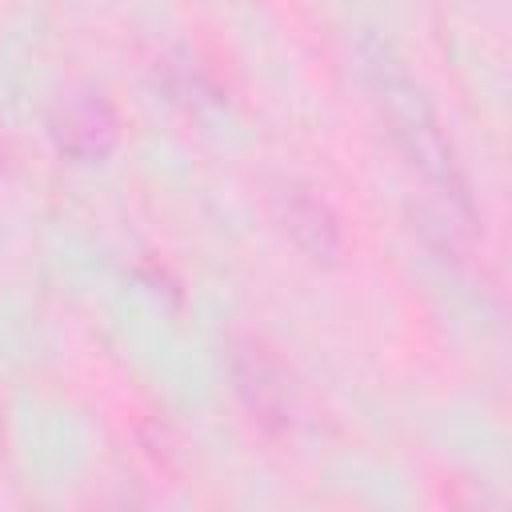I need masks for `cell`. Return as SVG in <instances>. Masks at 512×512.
<instances>
[{"mask_svg": "<svg viewBox=\"0 0 512 512\" xmlns=\"http://www.w3.org/2000/svg\"><path fill=\"white\" fill-rule=\"evenodd\" d=\"M360 68H364V84L372 92L380 120L388 124L396 152L404 156L412 176L424 184L432 224L452 244L472 240L480 216H476L468 180L460 172L456 148L448 140V128H444L436 104L428 100L424 84L404 68V60H396V52L388 44H380L372 36L360 40Z\"/></svg>", "mask_w": 512, "mask_h": 512, "instance_id": "1", "label": "cell"}, {"mask_svg": "<svg viewBox=\"0 0 512 512\" xmlns=\"http://www.w3.org/2000/svg\"><path fill=\"white\" fill-rule=\"evenodd\" d=\"M120 136V120L112 112V104L96 92L72 96L60 104V112L52 116V140L64 156L80 160V164H96L116 148Z\"/></svg>", "mask_w": 512, "mask_h": 512, "instance_id": "4", "label": "cell"}, {"mask_svg": "<svg viewBox=\"0 0 512 512\" xmlns=\"http://www.w3.org/2000/svg\"><path fill=\"white\" fill-rule=\"evenodd\" d=\"M272 220L284 228V236L312 260H332L344 244L340 236V220L336 212L324 204V196H316L308 184L284 180L272 192Z\"/></svg>", "mask_w": 512, "mask_h": 512, "instance_id": "3", "label": "cell"}, {"mask_svg": "<svg viewBox=\"0 0 512 512\" xmlns=\"http://www.w3.org/2000/svg\"><path fill=\"white\" fill-rule=\"evenodd\" d=\"M232 380L236 392L244 400V408L252 412V420L264 432H292L300 420V388L292 380V372L252 336L232 340Z\"/></svg>", "mask_w": 512, "mask_h": 512, "instance_id": "2", "label": "cell"}]
</instances>
